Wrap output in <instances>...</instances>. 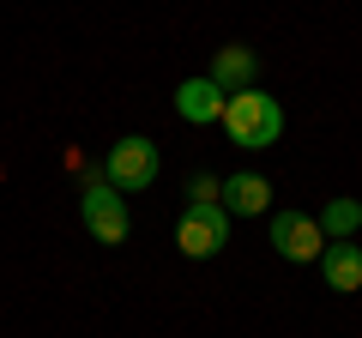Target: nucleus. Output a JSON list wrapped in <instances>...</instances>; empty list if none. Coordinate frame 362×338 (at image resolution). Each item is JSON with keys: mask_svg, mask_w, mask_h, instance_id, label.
Masks as SVG:
<instances>
[{"mask_svg": "<svg viewBox=\"0 0 362 338\" xmlns=\"http://www.w3.org/2000/svg\"><path fill=\"white\" fill-rule=\"evenodd\" d=\"M223 127H230V139L242 145V151H266V145H278V133H284V103L266 97L259 85L230 91L223 97Z\"/></svg>", "mask_w": 362, "mask_h": 338, "instance_id": "nucleus-1", "label": "nucleus"}, {"mask_svg": "<svg viewBox=\"0 0 362 338\" xmlns=\"http://www.w3.org/2000/svg\"><path fill=\"white\" fill-rule=\"evenodd\" d=\"M157 169H163L157 145L145 139V133H127V139L109 145V157H103V182L115 187V194H145V187L157 182Z\"/></svg>", "mask_w": 362, "mask_h": 338, "instance_id": "nucleus-2", "label": "nucleus"}, {"mask_svg": "<svg viewBox=\"0 0 362 338\" xmlns=\"http://www.w3.org/2000/svg\"><path fill=\"white\" fill-rule=\"evenodd\" d=\"M78 218H85V230L97 235L103 247H121V242H127V230H133L127 199H121L103 175H97V182H85V194H78Z\"/></svg>", "mask_w": 362, "mask_h": 338, "instance_id": "nucleus-3", "label": "nucleus"}, {"mask_svg": "<svg viewBox=\"0 0 362 338\" xmlns=\"http://www.w3.org/2000/svg\"><path fill=\"white\" fill-rule=\"evenodd\" d=\"M223 242H230V211L218 199L211 206H187L175 218V247L187 260H211V254H223Z\"/></svg>", "mask_w": 362, "mask_h": 338, "instance_id": "nucleus-4", "label": "nucleus"}, {"mask_svg": "<svg viewBox=\"0 0 362 338\" xmlns=\"http://www.w3.org/2000/svg\"><path fill=\"white\" fill-rule=\"evenodd\" d=\"M272 247H278V260L308 266V260L326 254V230H320V218H308V211H278V218H272Z\"/></svg>", "mask_w": 362, "mask_h": 338, "instance_id": "nucleus-5", "label": "nucleus"}, {"mask_svg": "<svg viewBox=\"0 0 362 338\" xmlns=\"http://www.w3.org/2000/svg\"><path fill=\"white\" fill-rule=\"evenodd\" d=\"M175 115L187 127H211V121H223V91L211 78H181L175 85Z\"/></svg>", "mask_w": 362, "mask_h": 338, "instance_id": "nucleus-6", "label": "nucleus"}, {"mask_svg": "<svg viewBox=\"0 0 362 338\" xmlns=\"http://www.w3.org/2000/svg\"><path fill=\"white\" fill-rule=\"evenodd\" d=\"M254 73H259V54L247 49V42H223V49L211 54V73H206V78L230 97V91H247V85H254Z\"/></svg>", "mask_w": 362, "mask_h": 338, "instance_id": "nucleus-7", "label": "nucleus"}, {"mask_svg": "<svg viewBox=\"0 0 362 338\" xmlns=\"http://www.w3.org/2000/svg\"><path fill=\"white\" fill-rule=\"evenodd\" d=\"M320 272H326V290H338V296L362 290V242H326Z\"/></svg>", "mask_w": 362, "mask_h": 338, "instance_id": "nucleus-8", "label": "nucleus"}, {"mask_svg": "<svg viewBox=\"0 0 362 338\" xmlns=\"http://www.w3.org/2000/svg\"><path fill=\"white\" fill-rule=\"evenodd\" d=\"M266 206H272V182H266V175L242 169V175L223 182V211H230V218H259Z\"/></svg>", "mask_w": 362, "mask_h": 338, "instance_id": "nucleus-9", "label": "nucleus"}, {"mask_svg": "<svg viewBox=\"0 0 362 338\" xmlns=\"http://www.w3.org/2000/svg\"><path fill=\"white\" fill-rule=\"evenodd\" d=\"M320 230H326V242H350V235L362 230V199H332L326 218H320Z\"/></svg>", "mask_w": 362, "mask_h": 338, "instance_id": "nucleus-10", "label": "nucleus"}, {"mask_svg": "<svg viewBox=\"0 0 362 338\" xmlns=\"http://www.w3.org/2000/svg\"><path fill=\"white\" fill-rule=\"evenodd\" d=\"M218 194H223V182H211V175H199V182H194V206H211Z\"/></svg>", "mask_w": 362, "mask_h": 338, "instance_id": "nucleus-11", "label": "nucleus"}]
</instances>
